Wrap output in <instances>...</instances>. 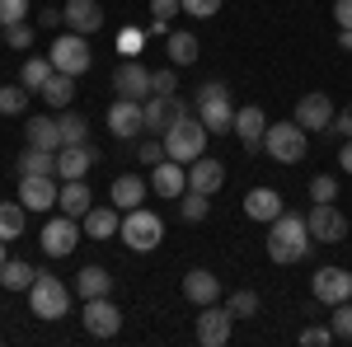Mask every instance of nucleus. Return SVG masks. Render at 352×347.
Segmentation results:
<instances>
[{
    "mask_svg": "<svg viewBox=\"0 0 352 347\" xmlns=\"http://www.w3.org/2000/svg\"><path fill=\"white\" fill-rule=\"evenodd\" d=\"M310 221L296 212H282L277 221H272V230H268V258L272 263H282V267H292L300 263L305 254H310Z\"/></svg>",
    "mask_w": 352,
    "mask_h": 347,
    "instance_id": "obj_1",
    "label": "nucleus"
},
{
    "mask_svg": "<svg viewBox=\"0 0 352 347\" xmlns=\"http://www.w3.org/2000/svg\"><path fill=\"white\" fill-rule=\"evenodd\" d=\"M197 117H202V127H207L212 136H226L230 127H235V99H230V89H226L221 80L197 89Z\"/></svg>",
    "mask_w": 352,
    "mask_h": 347,
    "instance_id": "obj_2",
    "label": "nucleus"
},
{
    "mask_svg": "<svg viewBox=\"0 0 352 347\" xmlns=\"http://www.w3.org/2000/svg\"><path fill=\"white\" fill-rule=\"evenodd\" d=\"M28 310L38 315V320H61V315H71V287L66 282H56L52 272H38L33 277V287H28Z\"/></svg>",
    "mask_w": 352,
    "mask_h": 347,
    "instance_id": "obj_3",
    "label": "nucleus"
},
{
    "mask_svg": "<svg viewBox=\"0 0 352 347\" xmlns=\"http://www.w3.org/2000/svg\"><path fill=\"white\" fill-rule=\"evenodd\" d=\"M263 150H268L277 164H300L305 150H310V132L300 122H268L263 132Z\"/></svg>",
    "mask_w": 352,
    "mask_h": 347,
    "instance_id": "obj_4",
    "label": "nucleus"
},
{
    "mask_svg": "<svg viewBox=\"0 0 352 347\" xmlns=\"http://www.w3.org/2000/svg\"><path fill=\"white\" fill-rule=\"evenodd\" d=\"M118 240H127V249H136V254H151L164 240V221L151 207H132V212H122Z\"/></svg>",
    "mask_w": 352,
    "mask_h": 347,
    "instance_id": "obj_5",
    "label": "nucleus"
},
{
    "mask_svg": "<svg viewBox=\"0 0 352 347\" xmlns=\"http://www.w3.org/2000/svg\"><path fill=\"white\" fill-rule=\"evenodd\" d=\"M207 141H212V132L202 127V117H184L174 132H164V155L179 164H192L207 155Z\"/></svg>",
    "mask_w": 352,
    "mask_h": 347,
    "instance_id": "obj_6",
    "label": "nucleus"
},
{
    "mask_svg": "<svg viewBox=\"0 0 352 347\" xmlns=\"http://www.w3.org/2000/svg\"><path fill=\"white\" fill-rule=\"evenodd\" d=\"M141 108H146V136L174 132V127L188 117V108H184V99H179V94H151Z\"/></svg>",
    "mask_w": 352,
    "mask_h": 347,
    "instance_id": "obj_7",
    "label": "nucleus"
},
{
    "mask_svg": "<svg viewBox=\"0 0 352 347\" xmlns=\"http://www.w3.org/2000/svg\"><path fill=\"white\" fill-rule=\"evenodd\" d=\"M38 240H43V254H47V258H71L76 244H80V225H76V216L61 212V216H52V221L43 225Z\"/></svg>",
    "mask_w": 352,
    "mask_h": 347,
    "instance_id": "obj_8",
    "label": "nucleus"
},
{
    "mask_svg": "<svg viewBox=\"0 0 352 347\" xmlns=\"http://www.w3.org/2000/svg\"><path fill=\"white\" fill-rule=\"evenodd\" d=\"M305 221H310V240L315 244H343L348 240V216L338 212L333 202H315Z\"/></svg>",
    "mask_w": 352,
    "mask_h": 347,
    "instance_id": "obj_9",
    "label": "nucleus"
},
{
    "mask_svg": "<svg viewBox=\"0 0 352 347\" xmlns=\"http://www.w3.org/2000/svg\"><path fill=\"white\" fill-rule=\"evenodd\" d=\"M52 66L66 76H85L89 71V38L85 33H61L52 38Z\"/></svg>",
    "mask_w": 352,
    "mask_h": 347,
    "instance_id": "obj_10",
    "label": "nucleus"
},
{
    "mask_svg": "<svg viewBox=\"0 0 352 347\" xmlns=\"http://www.w3.org/2000/svg\"><path fill=\"white\" fill-rule=\"evenodd\" d=\"M85 333L89 338H118V328H122V310L113 305L109 295H94V300H85Z\"/></svg>",
    "mask_w": 352,
    "mask_h": 347,
    "instance_id": "obj_11",
    "label": "nucleus"
},
{
    "mask_svg": "<svg viewBox=\"0 0 352 347\" xmlns=\"http://www.w3.org/2000/svg\"><path fill=\"white\" fill-rule=\"evenodd\" d=\"M109 132L118 136V141H141V136H146V108L136 104V99H113Z\"/></svg>",
    "mask_w": 352,
    "mask_h": 347,
    "instance_id": "obj_12",
    "label": "nucleus"
},
{
    "mask_svg": "<svg viewBox=\"0 0 352 347\" xmlns=\"http://www.w3.org/2000/svg\"><path fill=\"white\" fill-rule=\"evenodd\" d=\"M230 328H235V315L226 310V305H202V315H197V343L202 347H226L230 343Z\"/></svg>",
    "mask_w": 352,
    "mask_h": 347,
    "instance_id": "obj_13",
    "label": "nucleus"
},
{
    "mask_svg": "<svg viewBox=\"0 0 352 347\" xmlns=\"http://www.w3.org/2000/svg\"><path fill=\"white\" fill-rule=\"evenodd\" d=\"M310 291L315 300H324V305H338V300H352V272L348 267H315V277H310Z\"/></svg>",
    "mask_w": 352,
    "mask_h": 347,
    "instance_id": "obj_14",
    "label": "nucleus"
},
{
    "mask_svg": "<svg viewBox=\"0 0 352 347\" xmlns=\"http://www.w3.org/2000/svg\"><path fill=\"white\" fill-rule=\"evenodd\" d=\"M113 94H118V99H136V104H146V99H151V71H146L136 56H127V61L113 71Z\"/></svg>",
    "mask_w": 352,
    "mask_h": 347,
    "instance_id": "obj_15",
    "label": "nucleus"
},
{
    "mask_svg": "<svg viewBox=\"0 0 352 347\" xmlns=\"http://www.w3.org/2000/svg\"><path fill=\"white\" fill-rule=\"evenodd\" d=\"M61 188H56V174H24L19 179V202L28 212H52Z\"/></svg>",
    "mask_w": 352,
    "mask_h": 347,
    "instance_id": "obj_16",
    "label": "nucleus"
},
{
    "mask_svg": "<svg viewBox=\"0 0 352 347\" xmlns=\"http://www.w3.org/2000/svg\"><path fill=\"white\" fill-rule=\"evenodd\" d=\"M94 164H99V146H94V141H85V146H61V150H56V179H61V183H66V179H85Z\"/></svg>",
    "mask_w": 352,
    "mask_h": 347,
    "instance_id": "obj_17",
    "label": "nucleus"
},
{
    "mask_svg": "<svg viewBox=\"0 0 352 347\" xmlns=\"http://www.w3.org/2000/svg\"><path fill=\"white\" fill-rule=\"evenodd\" d=\"M230 132L240 136V146L244 150H263V132H268V113L258 104H244V108H235V127Z\"/></svg>",
    "mask_w": 352,
    "mask_h": 347,
    "instance_id": "obj_18",
    "label": "nucleus"
},
{
    "mask_svg": "<svg viewBox=\"0 0 352 347\" xmlns=\"http://www.w3.org/2000/svg\"><path fill=\"white\" fill-rule=\"evenodd\" d=\"M292 122H300L305 132H329L333 127V104H329V94H305V99H296V117Z\"/></svg>",
    "mask_w": 352,
    "mask_h": 347,
    "instance_id": "obj_19",
    "label": "nucleus"
},
{
    "mask_svg": "<svg viewBox=\"0 0 352 347\" xmlns=\"http://www.w3.org/2000/svg\"><path fill=\"white\" fill-rule=\"evenodd\" d=\"M61 19H66L71 33H85V38H89V33L104 28V5H99V0H66V5H61Z\"/></svg>",
    "mask_w": 352,
    "mask_h": 347,
    "instance_id": "obj_20",
    "label": "nucleus"
},
{
    "mask_svg": "<svg viewBox=\"0 0 352 347\" xmlns=\"http://www.w3.org/2000/svg\"><path fill=\"white\" fill-rule=\"evenodd\" d=\"M151 188H155L160 197H169V202H179V197L188 192V164H179V160H160L155 169H151Z\"/></svg>",
    "mask_w": 352,
    "mask_h": 347,
    "instance_id": "obj_21",
    "label": "nucleus"
},
{
    "mask_svg": "<svg viewBox=\"0 0 352 347\" xmlns=\"http://www.w3.org/2000/svg\"><path fill=\"white\" fill-rule=\"evenodd\" d=\"M287 212V207H282V192H277V188H249V192H244V216H249V221H277V216Z\"/></svg>",
    "mask_w": 352,
    "mask_h": 347,
    "instance_id": "obj_22",
    "label": "nucleus"
},
{
    "mask_svg": "<svg viewBox=\"0 0 352 347\" xmlns=\"http://www.w3.org/2000/svg\"><path fill=\"white\" fill-rule=\"evenodd\" d=\"M146 192H151V183H146L141 174H118L113 188H109V202L118 207V212H132V207L146 202Z\"/></svg>",
    "mask_w": 352,
    "mask_h": 347,
    "instance_id": "obj_23",
    "label": "nucleus"
},
{
    "mask_svg": "<svg viewBox=\"0 0 352 347\" xmlns=\"http://www.w3.org/2000/svg\"><path fill=\"white\" fill-rule=\"evenodd\" d=\"M188 188H192V192H207V197H212V192H221V188H226V164L212 160V155L192 160L188 164Z\"/></svg>",
    "mask_w": 352,
    "mask_h": 347,
    "instance_id": "obj_24",
    "label": "nucleus"
},
{
    "mask_svg": "<svg viewBox=\"0 0 352 347\" xmlns=\"http://www.w3.org/2000/svg\"><path fill=\"white\" fill-rule=\"evenodd\" d=\"M184 295H188L192 305L202 310V305H212L221 295V282H217V272H207V267H192L188 277H184Z\"/></svg>",
    "mask_w": 352,
    "mask_h": 347,
    "instance_id": "obj_25",
    "label": "nucleus"
},
{
    "mask_svg": "<svg viewBox=\"0 0 352 347\" xmlns=\"http://www.w3.org/2000/svg\"><path fill=\"white\" fill-rule=\"evenodd\" d=\"M80 221H85V235H89V240H113V235H118V225H122L118 207H89Z\"/></svg>",
    "mask_w": 352,
    "mask_h": 347,
    "instance_id": "obj_26",
    "label": "nucleus"
},
{
    "mask_svg": "<svg viewBox=\"0 0 352 347\" xmlns=\"http://www.w3.org/2000/svg\"><path fill=\"white\" fill-rule=\"evenodd\" d=\"M24 136H28V146H38V150H61V127H56V117H28Z\"/></svg>",
    "mask_w": 352,
    "mask_h": 347,
    "instance_id": "obj_27",
    "label": "nucleus"
},
{
    "mask_svg": "<svg viewBox=\"0 0 352 347\" xmlns=\"http://www.w3.org/2000/svg\"><path fill=\"white\" fill-rule=\"evenodd\" d=\"M89 202H94V197H89V183H85V179H66V183H61L56 207H61L66 216H76V221H80V216L89 212Z\"/></svg>",
    "mask_w": 352,
    "mask_h": 347,
    "instance_id": "obj_28",
    "label": "nucleus"
},
{
    "mask_svg": "<svg viewBox=\"0 0 352 347\" xmlns=\"http://www.w3.org/2000/svg\"><path fill=\"white\" fill-rule=\"evenodd\" d=\"M113 291V277H109V267H99V263H89L76 272V295H85V300H94V295H109Z\"/></svg>",
    "mask_w": 352,
    "mask_h": 347,
    "instance_id": "obj_29",
    "label": "nucleus"
},
{
    "mask_svg": "<svg viewBox=\"0 0 352 347\" xmlns=\"http://www.w3.org/2000/svg\"><path fill=\"white\" fill-rule=\"evenodd\" d=\"M38 94H43V104H47V108H71V99H76V76L52 71V76H47V85H43Z\"/></svg>",
    "mask_w": 352,
    "mask_h": 347,
    "instance_id": "obj_30",
    "label": "nucleus"
},
{
    "mask_svg": "<svg viewBox=\"0 0 352 347\" xmlns=\"http://www.w3.org/2000/svg\"><path fill=\"white\" fill-rule=\"evenodd\" d=\"M14 174L24 179V174H56V150H38V146H28L24 155L14 160Z\"/></svg>",
    "mask_w": 352,
    "mask_h": 347,
    "instance_id": "obj_31",
    "label": "nucleus"
},
{
    "mask_svg": "<svg viewBox=\"0 0 352 347\" xmlns=\"http://www.w3.org/2000/svg\"><path fill=\"white\" fill-rule=\"evenodd\" d=\"M164 52H169L174 66H192V61H197V38H192L188 28H179V33L164 38Z\"/></svg>",
    "mask_w": 352,
    "mask_h": 347,
    "instance_id": "obj_32",
    "label": "nucleus"
},
{
    "mask_svg": "<svg viewBox=\"0 0 352 347\" xmlns=\"http://www.w3.org/2000/svg\"><path fill=\"white\" fill-rule=\"evenodd\" d=\"M33 277H38V267H33V263H19V258H14V263H10V258L0 263V287H5V291H28Z\"/></svg>",
    "mask_w": 352,
    "mask_h": 347,
    "instance_id": "obj_33",
    "label": "nucleus"
},
{
    "mask_svg": "<svg viewBox=\"0 0 352 347\" xmlns=\"http://www.w3.org/2000/svg\"><path fill=\"white\" fill-rule=\"evenodd\" d=\"M56 127H61V146H85L89 141V122H85L80 113H71V108H61Z\"/></svg>",
    "mask_w": 352,
    "mask_h": 347,
    "instance_id": "obj_34",
    "label": "nucleus"
},
{
    "mask_svg": "<svg viewBox=\"0 0 352 347\" xmlns=\"http://www.w3.org/2000/svg\"><path fill=\"white\" fill-rule=\"evenodd\" d=\"M24 202H0V240L10 244V240H19L24 235Z\"/></svg>",
    "mask_w": 352,
    "mask_h": 347,
    "instance_id": "obj_35",
    "label": "nucleus"
},
{
    "mask_svg": "<svg viewBox=\"0 0 352 347\" xmlns=\"http://www.w3.org/2000/svg\"><path fill=\"white\" fill-rule=\"evenodd\" d=\"M52 71H56V66H52V56H28V61H24V76H19V80H24L28 89L38 94V89L47 85V76H52Z\"/></svg>",
    "mask_w": 352,
    "mask_h": 347,
    "instance_id": "obj_36",
    "label": "nucleus"
},
{
    "mask_svg": "<svg viewBox=\"0 0 352 347\" xmlns=\"http://www.w3.org/2000/svg\"><path fill=\"white\" fill-rule=\"evenodd\" d=\"M28 94H33V89H28L24 80H19V85H5V89H0V113H5V117L24 113V108H28Z\"/></svg>",
    "mask_w": 352,
    "mask_h": 347,
    "instance_id": "obj_37",
    "label": "nucleus"
},
{
    "mask_svg": "<svg viewBox=\"0 0 352 347\" xmlns=\"http://www.w3.org/2000/svg\"><path fill=\"white\" fill-rule=\"evenodd\" d=\"M226 310L235 315V320H254L258 315V291H249V287H240V291L226 300Z\"/></svg>",
    "mask_w": 352,
    "mask_h": 347,
    "instance_id": "obj_38",
    "label": "nucleus"
},
{
    "mask_svg": "<svg viewBox=\"0 0 352 347\" xmlns=\"http://www.w3.org/2000/svg\"><path fill=\"white\" fill-rule=\"evenodd\" d=\"M207 212H212V202H207V192H184V197H179V216H184V221H207Z\"/></svg>",
    "mask_w": 352,
    "mask_h": 347,
    "instance_id": "obj_39",
    "label": "nucleus"
},
{
    "mask_svg": "<svg viewBox=\"0 0 352 347\" xmlns=\"http://www.w3.org/2000/svg\"><path fill=\"white\" fill-rule=\"evenodd\" d=\"M136 160L151 164V169L160 160H169V155H164V136H141V141H136Z\"/></svg>",
    "mask_w": 352,
    "mask_h": 347,
    "instance_id": "obj_40",
    "label": "nucleus"
},
{
    "mask_svg": "<svg viewBox=\"0 0 352 347\" xmlns=\"http://www.w3.org/2000/svg\"><path fill=\"white\" fill-rule=\"evenodd\" d=\"M33 33H38V28L28 24V19H19V24H5V43H10L14 52H28V47H33Z\"/></svg>",
    "mask_w": 352,
    "mask_h": 347,
    "instance_id": "obj_41",
    "label": "nucleus"
},
{
    "mask_svg": "<svg viewBox=\"0 0 352 347\" xmlns=\"http://www.w3.org/2000/svg\"><path fill=\"white\" fill-rule=\"evenodd\" d=\"M329 328H333V338L352 343V300H338V305H333V320H329Z\"/></svg>",
    "mask_w": 352,
    "mask_h": 347,
    "instance_id": "obj_42",
    "label": "nucleus"
},
{
    "mask_svg": "<svg viewBox=\"0 0 352 347\" xmlns=\"http://www.w3.org/2000/svg\"><path fill=\"white\" fill-rule=\"evenodd\" d=\"M338 197V179L333 174H315L310 179V202H333Z\"/></svg>",
    "mask_w": 352,
    "mask_h": 347,
    "instance_id": "obj_43",
    "label": "nucleus"
},
{
    "mask_svg": "<svg viewBox=\"0 0 352 347\" xmlns=\"http://www.w3.org/2000/svg\"><path fill=\"white\" fill-rule=\"evenodd\" d=\"M141 43H146V28H122V33H118V52L122 56H136Z\"/></svg>",
    "mask_w": 352,
    "mask_h": 347,
    "instance_id": "obj_44",
    "label": "nucleus"
},
{
    "mask_svg": "<svg viewBox=\"0 0 352 347\" xmlns=\"http://www.w3.org/2000/svg\"><path fill=\"white\" fill-rule=\"evenodd\" d=\"M28 19V0H0V24H19Z\"/></svg>",
    "mask_w": 352,
    "mask_h": 347,
    "instance_id": "obj_45",
    "label": "nucleus"
},
{
    "mask_svg": "<svg viewBox=\"0 0 352 347\" xmlns=\"http://www.w3.org/2000/svg\"><path fill=\"white\" fill-rule=\"evenodd\" d=\"M184 14H192V19H212V14H221V0H184Z\"/></svg>",
    "mask_w": 352,
    "mask_h": 347,
    "instance_id": "obj_46",
    "label": "nucleus"
},
{
    "mask_svg": "<svg viewBox=\"0 0 352 347\" xmlns=\"http://www.w3.org/2000/svg\"><path fill=\"white\" fill-rule=\"evenodd\" d=\"M174 89H179L174 71H151V94H174Z\"/></svg>",
    "mask_w": 352,
    "mask_h": 347,
    "instance_id": "obj_47",
    "label": "nucleus"
},
{
    "mask_svg": "<svg viewBox=\"0 0 352 347\" xmlns=\"http://www.w3.org/2000/svg\"><path fill=\"white\" fill-rule=\"evenodd\" d=\"M300 343H305V347H329V343H333V328H320V324H310V328L300 333Z\"/></svg>",
    "mask_w": 352,
    "mask_h": 347,
    "instance_id": "obj_48",
    "label": "nucleus"
},
{
    "mask_svg": "<svg viewBox=\"0 0 352 347\" xmlns=\"http://www.w3.org/2000/svg\"><path fill=\"white\" fill-rule=\"evenodd\" d=\"M151 14H155V19H164V24H169V19H174V14H184V0H151Z\"/></svg>",
    "mask_w": 352,
    "mask_h": 347,
    "instance_id": "obj_49",
    "label": "nucleus"
},
{
    "mask_svg": "<svg viewBox=\"0 0 352 347\" xmlns=\"http://www.w3.org/2000/svg\"><path fill=\"white\" fill-rule=\"evenodd\" d=\"M329 132H338V136H348V141H352V104L343 108V113H333V127H329Z\"/></svg>",
    "mask_w": 352,
    "mask_h": 347,
    "instance_id": "obj_50",
    "label": "nucleus"
},
{
    "mask_svg": "<svg viewBox=\"0 0 352 347\" xmlns=\"http://www.w3.org/2000/svg\"><path fill=\"white\" fill-rule=\"evenodd\" d=\"M333 19H338V28H352V0H338L333 5Z\"/></svg>",
    "mask_w": 352,
    "mask_h": 347,
    "instance_id": "obj_51",
    "label": "nucleus"
},
{
    "mask_svg": "<svg viewBox=\"0 0 352 347\" xmlns=\"http://www.w3.org/2000/svg\"><path fill=\"white\" fill-rule=\"evenodd\" d=\"M38 24H43V28H56V24H66V19H61V10H43V19H38Z\"/></svg>",
    "mask_w": 352,
    "mask_h": 347,
    "instance_id": "obj_52",
    "label": "nucleus"
},
{
    "mask_svg": "<svg viewBox=\"0 0 352 347\" xmlns=\"http://www.w3.org/2000/svg\"><path fill=\"white\" fill-rule=\"evenodd\" d=\"M338 164H343V174H352V141L343 146V150H338Z\"/></svg>",
    "mask_w": 352,
    "mask_h": 347,
    "instance_id": "obj_53",
    "label": "nucleus"
},
{
    "mask_svg": "<svg viewBox=\"0 0 352 347\" xmlns=\"http://www.w3.org/2000/svg\"><path fill=\"white\" fill-rule=\"evenodd\" d=\"M338 47H343V52H352V28H343V33H338Z\"/></svg>",
    "mask_w": 352,
    "mask_h": 347,
    "instance_id": "obj_54",
    "label": "nucleus"
},
{
    "mask_svg": "<svg viewBox=\"0 0 352 347\" xmlns=\"http://www.w3.org/2000/svg\"><path fill=\"white\" fill-rule=\"evenodd\" d=\"M0 263H5V240H0Z\"/></svg>",
    "mask_w": 352,
    "mask_h": 347,
    "instance_id": "obj_55",
    "label": "nucleus"
},
{
    "mask_svg": "<svg viewBox=\"0 0 352 347\" xmlns=\"http://www.w3.org/2000/svg\"><path fill=\"white\" fill-rule=\"evenodd\" d=\"M0 43H5V24H0Z\"/></svg>",
    "mask_w": 352,
    "mask_h": 347,
    "instance_id": "obj_56",
    "label": "nucleus"
}]
</instances>
